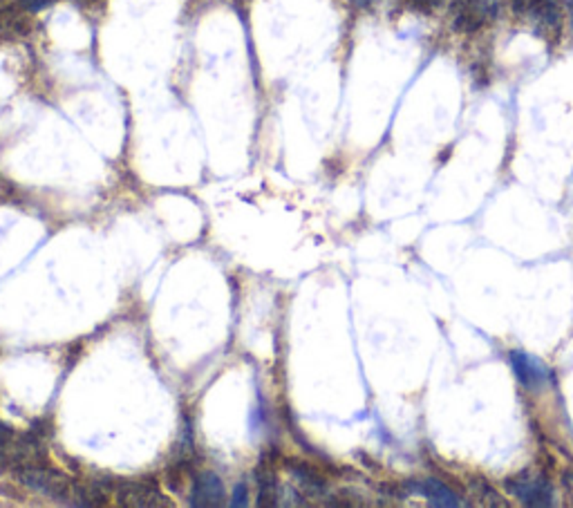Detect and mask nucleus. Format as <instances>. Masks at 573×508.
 <instances>
[{"label": "nucleus", "mask_w": 573, "mask_h": 508, "mask_svg": "<svg viewBox=\"0 0 573 508\" xmlns=\"http://www.w3.org/2000/svg\"><path fill=\"white\" fill-rule=\"evenodd\" d=\"M504 488L527 506H553L555 504L553 486L542 472L524 471L519 475L509 477L504 481Z\"/></svg>", "instance_id": "obj_1"}, {"label": "nucleus", "mask_w": 573, "mask_h": 508, "mask_svg": "<svg viewBox=\"0 0 573 508\" xmlns=\"http://www.w3.org/2000/svg\"><path fill=\"white\" fill-rule=\"evenodd\" d=\"M500 3L497 0H455L453 5V23L460 32L470 34L482 29L497 19Z\"/></svg>", "instance_id": "obj_2"}, {"label": "nucleus", "mask_w": 573, "mask_h": 508, "mask_svg": "<svg viewBox=\"0 0 573 508\" xmlns=\"http://www.w3.org/2000/svg\"><path fill=\"white\" fill-rule=\"evenodd\" d=\"M21 481L29 488L38 490V493L47 495L54 499H68L72 495V484L68 481V477L61 475L59 471L41 466H25L19 471Z\"/></svg>", "instance_id": "obj_3"}, {"label": "nucleus", "mask_w": 573, "mask_h": 508, "mask_svg": "<svg viewBox=\"0 0 573 508\" xmlns=\"http://www.w3.org/2000/svg\"><path fill=\"white\" fill-rule=\"evenodd\" d=\"M515 16L528 21L542 32H558L560 29V7L555 0H511Z\"/></svg>", "instance_id": "obj_4"}, {"label": "nucleus", "mask_w": 573, "mask_h": 508, "mask_svg": "<svg viewBox=\"0 0 573 508\" xmlns=\"http://www.w3.org/2000/svg\"><path fill=\"white\" fill-rule=\"evenodd\" d=\"M117 497L119 504H123V506H169V499H166L155 486L146 484V481H121V484L117 486Z\"/></svg>", "instance_id": "obj_5"}, {"label": "nucleus", "mask_w": 573, "mask_h": 508, "mask_svg": "<svg viewBox=\"0 0 573 508\" xmlns=\"http://www.w3.org/2000/svg\"><path fill=\"white\" fill-rule=\"evenodd\" d=\"M511 365L513 372L518 377V381L522 383L527 390H540L546 381H549V370L542 361H537L536 356L527 354L522 350L511 352Z\"/></svg>", "instance_id": "obj_6"}, {"label": "nucleus", "mask_w": 573, "mask_h": 508, "mask_svg": "<svg viewBox=\"0 0 573 508\" xmlns=\"http://www.w3.org/2000/svg\"><path fill=\"white\" fill-rule=\"evenodd\" d=\"M191 504L197 508H218L224 504V486L215 472H204L193 481Z\"/></svg>", "instance_id": "obj_7"}, {"label": "nucleus", "mask_w": 573, "mask_h": 508, "mask_svg": "<svg viewBox=\"0 0 573 508\" xmlns=\"http://www.w3.org/2000/svg\"><path fill=\"white\" fill-rule=\"evenodd\" d=\"M410 490H412V493H419L421 497H426L433 506H439V508L461 506V499L457 497L455 490L448 488L444 481L433 479V477H430V479L414 481V484H410Z\"/></svg>", "instance_id": "obj_8"}, {"label": "nucleus", "mask_w": 573, "mask_h": 508, "mask_svg": "<svg viewBox=\"0 0 573 508\" xmlns=\"http://www.w3.org/2000/svg\"><path fill=\"white\" fill-rule=\"evenodd\" d=\"M258 504L260 506H276L278 504V486H276V475L269 466L258 468Z\"/></svg>", "instance_id": "obj_9"}, {"label": "nucleus", "mask_w": 573, "mask_h": 508, "mask_svg": "<svg viewBox=\"0 0 573 508\" xmlns=\"http://www.w3.org/2000/svg\"><path fill=\"white\" fill-rule=\"evenodd\" d=\"M0 29H3V32L25 34L29 29V25L23 14H19V12L14 10H5V12H0Z\"/></svg>", "instance_id": "obj_10"}, {"label": "nucleus", "mask_w": 573, "mask_h": 508, "mask_svg": "<svg viewBox=\"0 0 573 508\" xmlns=\"http://www.w3.org/2000/svg\"><path fill=\"white\" fill-rule=\"evenodd\" d=\"M14 446V435H12L10 428L0 421V462H5L10 457V450Z\"/></svg>", "instance_id": "obj_11"}, {"label": "nucleus", "mask_w": 573, "mask_h": 508, "mask_svg": "<svg viewBox=\"0 0 573 508\" xmlns=\"http://www.w3.org/2000/svg\"><path fill=\"white\" fill-rule=\"evenodd\" d=\"M410 7H414L417 12H423V14H430V12L439 10V7L446 3V0H408Z\"/></svg>", "instance_id": "obj_12"}, {"label": "nucleus", "mask_w": 573, "mask_h": 508, "mask_svg": "<svg viewBox=\"0 0 573 508\" xmlns=\"http://www.w3.org/2000/svg\"><path fill=\"white\" fill-rule=\"evenodd\" d=\"M16 3H19L25 12H29V14H37V12H43L46 7H50L54 0H16Z\"/></svg>", "instance_id": "obj_13"}, {"label": "nucleus", "mask_w": 573, "mask_h": 508, "mask_svg": "<svg viewBox=\"0 0 573 508\" xmlns=\"http://www.w3.org/2000/svg\"><path fill=\"white\" fill-rule=\"evenodd\" d=\"M245 504H246V486L240 484L236 488V495H233L231 506H245Z\"/></svg>", "instance_id": "obj_14"}, {"label": "nucleus", "mask_w": 573, "mask_h": 508, "mask_svg": "<svg viewBox=\"0 0 573 508\" xmlns=\"http://www.w3.org/2000/svg\"><path fill=\"white\" fill-rule=\"evenodd\" d=\"M567 486L571 488V493H573V472H569L567 475Z\"/></svg>", "instance_id": "obj_15"}, {"label": "nucleus", "mask_w": 573, "mask_h": 508, "mask_svg": "<svg viewBox=\"0 0 573 508\" xmlns=\"http://www.w3.org/2000/svg\"><path fill=\"white\" fill-rule=\"evenodd\" d=\"M571 23H573V16H571Z\"/></svg>", "instance_id": "obj_16"}]
</instances>
